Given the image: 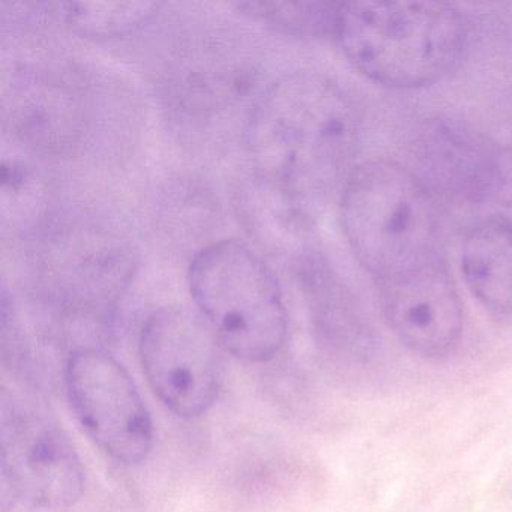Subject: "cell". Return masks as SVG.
Wrapping results in <instances>:
<instances>
[{
	"label": "cell",
	"mask_w": 512,
	"mask_h": 512,
	"mask_svg": "<svg viewBox=\"0 0 512 512\" xmlns=\"http://www.w3.org/2000/svg\"><path fill=\"white\" fill-rule=\"evenodd\" d=\"M302 277L326 338L352 358H370L376 349L373 328L361 305L328 263L310 257L304 262Z\"/></svg>",
	"instance_id": "obj_12"
},
{
	"label": "cell",
	"mask_w": 512,
	"mask_h": 512,
	"mask_svg": "<svg viewBox=\"0 0 512 512\" xmlns=\"http://www.w3.org/2000/svg\"><path fill=\"white\" fill-rule=\"evenodd\" d=\"M461 272L476 299L497 316L512 314V230L487 220L461 244Z\"/></svg>",
	"instance_id": "obj_13"
},
{
	"label": "cell",
	"mask_w": 512,
	"mask_h": 512,
	"mask_svg": "<svg viewBox=\"0 0 512 512\" xmlns=\"http://www.w3.org/2000/svg\"><path fill=\"white\" fill-rule=\"evenodd\" d=\"M439 203L394 161L359 164L340 193V220L353 254L376 281L442 262Z\"/></svg>",
	"instance_id": "obj_3"
},
{
	"label": "cell",
	"mask_w": 512,
	"mask_h": 512,
	"mask_svg": "<svg viewBox=\"0 0 512 512\" xmlns=\"http://www.w3.org/2000/svg\"><path fill=\"white\" fill-rule=\"evenodd\" d=\"M490 218L512 230V146L497 149L481 205Z\"/></svg>",
	"instance_id": "obj_16"
},
{
	"label": "cell",
	"mask_w": 512,
	"mask_h": 512,
	"mask_svg": "<svg viewBox=\"0 0 512 512\" xmlns=\"http://www.w3.org/2000/svg\"><path fill=\"white\" fill-rule=\"evenodd\" d=\"M245 136L260 178L299 211L325 205L356 169L358 113L349 95L320 74H287L272 83L251 110Z\"/></svg>",
	"instance_id": "obj_1"
},
{
	"label": "cell",
	"mask_w": 512,
	"mask_h": 512,
	"mask_svg": "<svg viewBox=\"0 0 512 512\" xmlns=\"http://www.w3.org/2000/svg\"><path fill=\"white\" fill-rule=\"evenodd\" d=\"M49 275L68 293L97 296L113 295L131 275L127 251L112 238L88 232L71 241L55 244Z\"/></svg>",
	"instance_id": "obj_11"
},
{
	"label": "cell",
	"mask_w": 512,
	"mask_h": 512,
	"mask_svg": "<svg viewBox=\"0 0 512 512\" xmlns=\"http://www.w3.org/2000/svg\"><path fill=\"white\" fill-rule=\"evenodd\" d=\"M190 289L200 316L235 358L269 361L286 343L278 281L242 242L226 239L203 248L191 263Z\"/></svg>",
	"instance_id": "obj_4"
},
{
	"label": "cell",
	"mask_w": 512,
	"mask_h": 512,
	"mask_svg": "<svg viewBox=\"0 0 512 512\" xmlns=\"http://www.w3.org/2000/svg\"><path fill=\"white\" fill-rule=\"evenodd\" d=\"M341 5L337 2H244L236 7L251 19L295 37L334 38Z\"/></svg>",
	"instance_id": "obj_15"
},
{
	"label": "cell",
	"mask_w": 512,
	"mask_h": 512,
	"mask_svg": "<svg viewBox=\"0 0 512 512\" xmlns=\"http://www.w3.org/2000/svg\"><path fill=\"white\" fill-rule=\"evenodd\" d=\"M484 134L454 118L428 119L412 143V170L436 199L481 205L497 152Z\"/></svg>",
	"instance_id": "obj_10"
},
{
	"label": "cell",
	"mask_w": 512,
	"mask_h": 512,
	"mask_svg": "<svg viewBox=\"0 0 512 512\" xmlns=\"http://www.w3.org/2000/svg\"><path fill=\"white\" fill-rule=\"evenodd\" d=\"M2 469L14 493L40 508H70L85 490V470L73 443L35 410L5 404Z\"/></svg>",
	"instance_id": "obj_7"
},
{
	"label": "cell",
	"mask_w": 512,
	"mask_h": 512,
	"mask_svg": "<svg viewBox=\"0 0 512 512\" xmlns=\"http://www.w3.org/2000/svg\"><path fill=\"white\" fill-rule=\"evenodd\" d=\"M65 382L77 419L101 451L125 466L148 458L154 425L124 365L103 350H76L68 359Z\"/></svg>",
	"instance_id": "obj_6"
},
{
	"label": "cell",
	"mask_w": 512,
	"mask_h": 512,
	"mask_svg": "<svg viewBox=\"0 0 512 512\" xmlns=\"http://www.w3.org/2000/svg\"><path fill=\"white\" fill-rule=\"evenodd\" d=\"M50 14L88 38H115L136 32L151 22L157 2H68L47 4Z\"/></svg>",
	"instance_id": "obj_14"
},
{
	"label": "cell",
	"mask_w": 512,
	"mask_h": 512,
	"mask_svg": "<svg viewBox=\"0 0 512 512\" xmlns=\"http://www.w3.org/2000/svg\"><path fill=\"white\" fill-rule=\"evenodd\" d=\"M220 347L206 320L184 307L160 308L143 325V373L179 418H199L217 401L223 374Z\"/></svg>",
	"instance_id": "obj_5"
},
{
	"label": "cell",
	"mask_w": 512,
	"mask_h": 512,
	"mask_svg": "<svg viewBox=\"0 0 512 512\" xmlns=\"http://www.w3.org/2000/svg\"><path fill=\"white\" fill-rule=\"evenodd\" d=\"M334 40L371 82L418 89L455 70L466 49L467 26L452 5L352 2L341 5Z\"/></svg>",
	"instance_id": "obj_2"
},
{
	"label": "cell",
	"mask_w": 512,
	"mask_h": 512,
	"mask_svg": "<svg viewBox=\"0 0 512 512\" xmlns=\"http://www.w3.org/2000/svg\"><path fill=\"white\" fill-rule=\"evenodd\" d=\"M86 113L79 86L53 71H19L5 91V122L35 152L70 151L85 133Z\"/></svg>",
	"instance_id": "obj_9"
},
{
	"label": "cell",
	"mask_w": 512,
	"mask_h": 512,
	"mask_svg": "<svg viewBox=\"0 0 512 512\" xmlns=\"http://www.w3.org/2000/svg\"><path fill=\"white\" fill-rule=\"evenodd\" d=\"M383 319L415 355L442 359L463 335V305L445 262L377 281Z\"/></svg>",
	"instance_id": "obj_8"
}]
</instances>
